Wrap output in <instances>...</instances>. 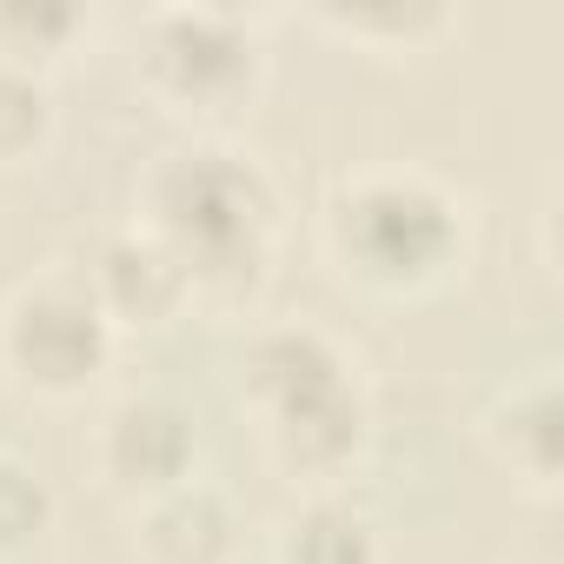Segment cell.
<instances>
[{"label":"cell","instance_id":"cell-1","mask_svg":"<svg viewBox=\"0 0 564 564\" xmlns=\"http://www.w3.org/2000/svg\"><path fill=\"white\" fill-rule=\"evenodd\" d=\"M133 226H147L173 252L193 300L246 306L272 279L279 186L246 147H232L219 133H193L147 166Z\"/></svg>","mask_w":564,"mask_h":564},{"label":"cell","instance_id":"cell-2","mask_svg":"<svg viewBox=\"0 0 564 564\" xmlns=\"http://www.w3.org/2000/svg\"><path fill=\"white\" fill-rule=\"evenodd\" d=\"M239 392L259 419L265 458L306 491H333L372 452V399L359 359L313 319H279L246 339Z\"/></svg>","mask_w":564,"mask_h":564},{"label":"cell","instance_id":"cell-3","mask_svg":"<svg viewBox=\"0 0 564 564\" xmlns=\"http://www.w3.org/2000/svg\"><path fill=\"white\" fill-rule=\"evenodd\" d=\"M465 246L471 213L458 186H445L425 166H359L326 199V252L372 293H432L438 279L465 265Z\"/></svg>","mask_w":564,"mask_h":564},{"label":"cell","instance_id":"cell-4","mask_svg":"<svg viewBox=\"0 0 564 564\" xmlns=\"http://www.w3.org/2000/svg\"><path fill=\"white\" fill-rule=\"evenodd\" d=\"M133 67L140 87L180 113V120H232L265 87V34L259 14L206 8V0H173V8L140 14L133 28Z\"/></svg>","mask_w":564,"mask_h":564},{"label":"cell","instance_id":"cell-5","mask_svg":"<svg viewBox=\"0 0 564 564\" xmlns=\"http://www.w3.org/2000/svg\"><path fill=\"white\" fill-rule=\"evenodd\" d=\"M120 359V326L94 300L80 265L28 272L0 300V372L34 399H80Z\"/></svg>","mask_w":564,"mask_h":564},{"label":"cell","instance_id":"cell-6","mask_svg":"<svg viewBox=\"0 0 564 564\" xmlns=\"http://www.w3.org/2000/svg\"><path fill=\"white\" fill-rule=\"evenodd\" d=\"M94 465L107 478V491H120L133 511L180 491L186 478H199V425L173 392H127L94 438Z\"/></svg>","mask_w":564,"mask_h":564},{"label":"cell","instance_id":"cell-7","mask_svg":"<svg viewBox=\"0 0 564 564\" xmlns=\"http://www.w3.org/2000/svg\"><path fill=\"white\" fill-rule=\"evenodd\" d=\"M80 279L94 286V300L107 306V319L120 326V339L140 326H166V319H180L186 306H193V293H186V272L173 265V252L147 232V226H113L100 246H94V259L80 265Z\"/></svg>","mask_w":564,"mask_h":564},{"label":"cell","instance_id":"cell-8","mask_svg":"<svg viewBox=\"0 0 564 564\" xmlns=\"http://www.w3.org/2000/svg\"><path fill=\"white\" fill-rule=\"evenodd\" d=\"M133 524H140V551L153 564H226L239 551V511L206 478H186L180 491L140 505Z\"/></svg>","mask_w":564,"mask_h":564},{"label":"cell","instance_id":"cell-9","mask_svg":"<svg viewBox=\"0 0 564 564\" xmlns=\"http://www.w3.org/2000/svg\"><path fill=\"white\" fill-rule=\"evenodd\" d=\"M491 452L511 465V478H524L531 491H557V465H564V432H557V379L531 372L511 392H498L491 419H485Z\"/></svg>","mask_w":564,"mask_h":564},{"label":"cell","instance_id":"cell-10","mask_svg":"<svg viewBox=\"0 0 564 564\" xmlns=\"http://www.w3.org/2000/svg\"><path fill=\"white\" fill-rule=\"evenodd\" d=\"M272 564H386L379 524L339 491H313L272 538Z\"/></svg>","mask_w":564,"mask_h":564},{"label":"cell","instance_id":"cell-11","mask_svg":"<svg viewBox=\"0 0 564 564\" xmlns=\"http://www.w3.org/2000/svg\"><path fill=\"white\" fill-rule=\"evenodd\" d=\"M326 34L339 41H359V47H379V54H425L432 41H445L458 28L452 8H432V0H372V8H319L313 14Z\"/></svg>","mask_w":564,"mask_h":564},{"label":"cell","instance_id":"cell-12","mask_svg":"<svg viewBox=\"0 0 564 564\" xmlns=\"http://www.w3.org/2000/svg\"><path fill=\"white\" fill-rule=\"evenodd\" d=\"M87 8L74 0H0V61L47 74L54 61H67L87 41Z\"/></svg>","mask_w":564,"mask_h":564},{"label":"cell","instance_id":"cell-13","mask_svg":"<svg viewBox=\"0 0 564 564\" xmlns=\"http://www.w3.org/2000/svg\"><path fill=\"white\" fill-rule=\"evenodd\" d=\"M54 80L34 67L0 61V166H28L54 140Z\"/></svg>","mask_w":564,"mask_h":564},{"label":"cell","instance_id":"cell-14","mask_svg":"<svg viewBox=\"0 0 564 564\" xmlns=\"http://www.w3.org/2000/svg\"><path fill=\"white\" fill-rule=\"evenodd\" d=\"M47 524H54V491H47V478H41L21 452H0V557L41 544Z\"/></svg>","mask_w":564,"mask_h":564}]
</instances>
